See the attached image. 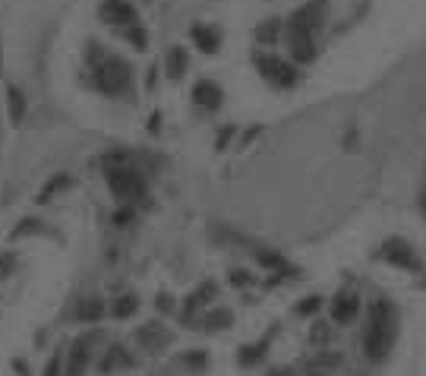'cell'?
I'll return each mask as SVG.
<instances>
[{"label":"cell","instance_id":"cell-1","mask_svg":"<svg viewBox=\"0 0 426 376\" xmlns=\"http://www.w3.org/2000/svg\"><path fill=\"white\" fill-rule=\"evenodd\" d=\"M398 332V316L395 307L389 301H376L369 310V326H367V339H363V351H367L369 361H382L385 354L392 351V342H395Z\"/></svg>","mask_w":426,"mask_h":376},{"label":"cell","instance_id":"cell-2","mask_svg":"<svg viewBox=\"0 0 426 376\" xmlns=\"http://www.w3.org/2000/svg\"><path fill=\"white\" fill-rule=\"evenodd\" d=\"M92 73H95V89L111 98L130 95V89H133V67L117 54H108L105 61L92 67Z\"/></svg>","mask_w":426,"mask_h":376},{"label":"cell","instance_id":"cell-3","mask_svg":"<svg viewBox=\"0 0 426 376\" xmlns=\"http://www.w3.org/2000/svg\"><path fill=\"white\" fill-rule=\"evenodd\" d=\"M108 168V187L114 190L117 199L123 203H136L145 196V181H142V174L133 171V168H120V165H105Z\"/></svg>","mask_w":426,"mask_h":376},{"label":"cell","instance_id":"cell-4","mask_svg":"<svg viewBox=\"0 0 426 376\" xmlns=\"http://www.w3.org/2000/svg\"><path fill=\"white\" fill-rule=\"evenodd\" d=\"M253 63H256V70H259V76L265 79V83L278 86V89H291V86H297V70H294L287 61L275 57V54L253 51Z\"/></svg>","mask_w":426,"mask_h":376},{"label":"cell","instance_id":"cell-5","mask_svg":"<svg viewBox=\"0 0 426 376\" xmlns=\"http://www.w3.org/2000/svg\"><path fill=\"white\" fill-rule=\"evenodd\" d=\"M98 19L108 26H120V29H133L139 26V13L130 0H101L98 3Z\"/></svg>","mask_w":426,"mask_h":376},{"label":"cell","instance_id":"cell-6","mask_svg":"<svg viewBox=\"0 0 426 376\" xmlns=\"http://www.w3.org/2000/svg\"><path fill=\"white\" fill-rule=\"evenodd\" d=\"M382 256H385L392 266H401V269H411V272L423 269L420 259H417V250H414L407 241H401V237H389V241L382 244Z\"/></svg>","mask_w":426,"mask_h":376},{"label":"cell","instance_id":"cell-7","mask_svg":"<svg viewBox=\"0 0 426 376\" xmlns=\"http://www.w3.org/2000/svg\"><path fill=\"white\" fill-rule=\"evenodd\" d=\"M316 32L303 29V26H287V45H291L294 61L300 63H310L316 61Z\"/></svg>","mask_w":426,"mask_h":376},{"label":"cell","instance_id":"cell-8","mask_svg":"<svg viewBox=\"0 0 426 376\" xmlns=\"http://www.w3.org/2000/svg\"><path fill=\"white\" fill-rule=\"evenodd\" d=\"M193 101L202 111H218L221 101H225V89H221L215 79H199V83L193 86Z\"/></svg>","mask_w":426,"mask_h":376},{"label":"cell","instance_id":"cell-9","mask_svg":"<svg viewBox=\"0 0 426 376\" xmlns=\"http://www.w3.org/2000/svg\"><path fill=\"white\" fill-rule=\"evenodd\" d=\"M98 339V332H89L85 339L73 342V354H70V376H83V370L89 367V345Z\"/></svg>","mask_w":426,"mask_h":376},{"label":"cell","instance_id":"cell-10","mask_svg":"<svg viewBox=\"0 0 426 376\" xmlns=\"http://www.w3.org/2000/svg\"><path fill=\"white\" fill-rule=\"evenodd\" d=\"M136 342H142L149 351H161V348L171 342V332H168L165 326H158V323H145L139 332H136Z\"/></svg>","mask_w":426,"mask_h":376},{"label":"cell","instance_id":"cell-11","mask_svg":"<svg viewBox=\"0 0 426 376\" xmlns=\"http://www.w3.org/2000/svg\"><path fill=\"white\" fill-rule=\"evenodd\" d=\"M357 310H360L357 294L341 291L335 301H332V319H335V323H351L354 316H357Z\"/></svg>","mask_w":426,"mask_h":376},{"label":"cell","instance_id":"cell-12","mask_svg":"<svg viewBox=\"0 0 426 376\" xmlns=\"http://www.w3.org/2000/svg\"><path fill=\"white\" fill-rule=\"evenodd\" d=\"M193 41L199 51L218 54V48H221V32H218L215 26H193Z\"/></svg>","mask_w":426,"mask_h":376},{"label":"cell","instance_id":"cell-13","mask_svg":"<svg viewBox=\"0 0 426 376\" xmlns=\"http://www.w3.org/2000/svg\"><path fill=\"white\" fill-rule=\"evenodd\" d=\"M105 316V301L101 297H83L79 307H76V319H83V323H98Z\"/></svg>","mask_w":426,"mask_h":376},{"label":"cell","instance_id":"cell-14","mask_svg":"<svg viewBox=\"0 0 426 376\" xmlns=\"http://www.w3.org/2000/svg\"><path fill=\"white\" fill-rule=\"evenodd\" d=\"M338 364H341L338 354H319V357H313V361L307 364V376H332Z\"/></svg>","mask_w":426,"mask_h":376},{"label":"cell","instance_id":"cell-15","mask_svg":"<svg viewBox=\"0 0 426 376\" xmlns=\"http://www.w3.org/2000/svg\"><path fill=\"white\" fill-rule=\"evenodd\" d=\"M7 105H10V121L23 123V117H26V95H23V89L7 86Z\"/></svg>","mask_w":426,"mask_h":376},{"label":"cell","instance_id":"cell-16","mask_svg":"<svg viewBox=\"0 0 426 376\" xmlns=\"http://www.w3.org/2000/svg\"><path fill=\"white\" fill-rule=\"evenodd\" d=\"M183 73H187V51L180 45H174L171 51H168V76H171V79H180Z\"/></svg>","mask_w":426,"mask_h":376},{"label":"cell","instance_id":"cell-17","mask_svg":"<svg viewBox=\"0 0 426 376\" xmlns=\"http://www.w3.org/2000/svg\"><path fill=\"white\" fill-rule=\"evenodd\" d=\"M234 323V313L231 310H212V313H205V319H202V329H227V326Z\"/></svg>","mask_w":426,"mask_h":376},{"label":"cell","instance_id":"cell-18","mask_svg":"<svg viewBox=\"0 0 426 376\" xmlns=\"http://www.w3.org/2000/svg\"><path fill=\"white\" fill-rule=\"evenodd\" d=\"M136 310H139V301H136L133 294H123V297H117V301L111 304V316H117V319H127Z\"/></svg>","mask_w":426,"mask_h":376},{"label":"cell","instance_id":"cell-19","mask_svg":"<svg viewBox=\"0 0 426 376\" xmlns=\"http://www.w3.org/2000/svg\"><path fill=\"white\" fill-rule=\"evenodd\" d=\"M278 32H281V19H265V23L256 29V41H262V45H275Z\"/></svg>","mask_w":426,"mask_h":376},{"label":"cell","instance_id":"cell-20","mask_svg":"<svg viewBox=\"0 0 426 376\" xmlns=\"http://www.w3.org/2000/svg\"><path fill=\"white\" fill-rule=\"evenodd\" d=\"M67 187H70V174H57V177H51L48 187L38 193V203H51V196L60 193V190H67Z\"/></svg>","mask_w":426,"mask_h":376},{"label":"cell","instance_id":"cell-21","mask_svg":"<svg viewBox=\"0 0 426 376\" xmlns=\"http://www.w3.org/2000/svg\"><path fill=\"white\" fill-rule=\"evenodd\" d=\"M265 345H269V339H262L259 345H247L243 351H240V364H243V367H253L262 354H265Z\"/></svg>","mask_w":426,"mask_h":376},{"label":"cell","instance_id":"cell-22","mask_svg":"<svg viewBox=\"0 0 426 376\" xmlns=\"http://www.w3.org/2000/svg\"><path fill=\"white\" fill-rule=\"evenodd\" d=\"M123 38H127V41L136 48V51H145V48H149V35H145L142 23L133 26V29H123Z\"/></svg>","mask_w":426,"mask_h":376},{"label":"cell","instance_id":"cell-23","mask_svg":"<svg viewBox=\"0 0 426 376\" xmlns=\"http://www.w3.org/2000/svg\"><path fill=\"white\" fill-rule=\"evenodd\" d=\"M26 234H45V228H41V221H35V219H23L19 228H13L10 237H26Z\"/></svg>","mask_w":426,"mask_h":376},{"label":"cell","instance_id":"cell-24","mask_svg":"<svg viewBox=\"0 0 426 376\" xmlns=\"http://www.w3.org/2000/svg\"><path fill=\"white\" fill-rule=\"evenodd\" d=\"M16 269V253H0V279H7Z\"/></svg>","mask_w":426,"mask_h":376},{"label":"cell","instance_id":"cell-25","mask_svg":"<svg viewBox=\"0 0 426 376\" xmlns=\"http://www.w3.org/2000/svg\"><path fill=\"white\" fill-rule=\"evenodd\" d=\"M183 364H187L190 370H202V367H205V354L193 351V354H187V357H183Z\"/></svg>","mask_w":426,"mask_h":376},{"label":"cell","instance_id":"cell-26","mask_svg":"<svg viewBox=\"0 0 426 376\" xmlns=\"http://www.w3.org/2000/svg\"><path fill=\"white\" fill-rule=\"evenodd\" d=\"M133 219H136L133 206H127V209H120L117 215H114V225H120V228H123V225H130V221H133Z\"/></svg>","mask_w":426,"mask_h":376},{"label":"cell","instance_id":"cell-27","mask_svg":"<svg viewBox=\"0 0 426 376\" xmlns=\"http://www.w3.org/2000/svg\"><path fill=\"white\" fill-rule=\"evenodd\" d=\"M316 307H319V297H307V301H303V304H300V307H297V313H303V316H307V313H313Z\"/></svg>","mask_w":426,"mask_h":376},{"label":"cell","instance_id":"cell-28","mask_svg":"<svg viewBox=\"0 0 426 376\" xmlns=\"http://www.w3.org/2000/svg\"><path fill=\"white\" fill-rule=\"evenodd\" d=\"M231 133H234V130H225V133L218 136V149H225V143H227V139H231Z\"/></svg>","mask_w":426,"mask_h":376},{"label":"cell","instance_id":"cell-29","mask_svg":"<svg viewBox=\"0 0 426 376\" xmlns=\"http://www.w3.org/2000/svg\"><path fill=\"white\" fill-rule=\"evenodd\" d=\"M158 307H161V310H171V297H168V294H161V297H158Z\"/></svg>","mask_w":426,"mask_h":376},{"label":"cell","instance_id":"cell-30","mask_svg":"<svg viewBox=\"0 0 426 376\" xmlns=\"http://www.w3.org/2000/svg\"><path fill=\"white\" fill-rule=\"evenodd\" d=\"M158 123H161V114H152V123H149L152 133H158Z\"/></svg>","mask_w":426,"mask_h":376},{"label":"cell","instance_id":"cell-31","mask_svg":"<svg viewBox=\"0 0 426 376\" xmlns=\"http://www.w3.org/2000/svg\"><path fill=\"white\" fill-rule=\"evenodd\" d=\"M234 285H243V281H247V272H234Z\"/></svg>","mask_w":426,"mask_h":376},{"label":"cell","instance_id":"cell-32","mask_svg":"<svg viewBox=\"0 0 426 376\" xmlns=\"http://www.w3.org/2000/svg\"><path fill=\"white\" fill-rule=\"evenodd\" d=\"M48 376H57V361L48 364Z\"/></svg>","mask_w":426,"mask_h":376},{"label":"cell","instance_id":"cell-33","mask_svg":"<svg viewBox=\"0 0 426 376\" xmlns=\"http://www.w3.org/2000/svg\"><path fill=\"white\" fill-rule=\"evenodd\" d=\"M269 376H291V370H275V373H269Z\"/></svg>","mask_w":426,"mask_h":376},{"label":"cell","instance_id":"cell-34","mask_svg":"<svg viewBox=\"0 0 426 376\" xmlns=\"http://www.w3.org/2000/svg\"><path fill=\"white\" fill-rule=\"evenodd\" d=\"M423 209H426V196H423Z\"/></svg>","mask_w":426,"mask_h":376}]
</instances>
